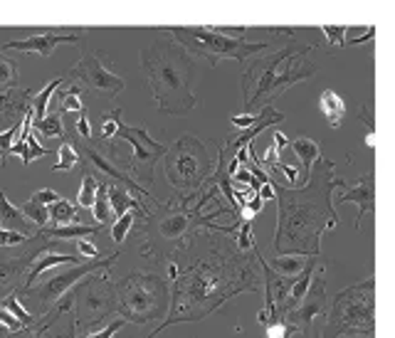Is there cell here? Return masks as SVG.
Masks as SVG:
<instances>
[{
  "instance_id": "cell-1",
  "label": "cell",
  "mask_w": 395,
  "mask_h": 338,
  "mask_svg": "<svg viewBox=\"0 0 395 338\" xmlns=\"http://www.w3.org/2000/svg\"><path fill=\"white\" fill-rule=\"evenodd\" d=\"M208 254L190 257L186 269L178 267V277L173 284V301L168 318L151 333H161L166 326L178 321H198L210 311L223 306L235 294L252 292L259 287L257 269H254V252H240L225 233L205 230Z\"/></svg>"
},
{
  "instance_id": "cell-2",
  "label": "cell",
  "mask_w": 395,
  "mask_h": 338,
  "mask_svg": "<svg viewBox=\"0 0 395 338\" xmlns=\"http://www.w3.org/2000/svg\"><path fill=\"white\" fill-rule=\"evenodd\" d=\"M336 188H346V181L336 178V166L324 156L316 158V166L302 188H287L279 183L272 186L274 197L279 200L277 233L272 240L274 252L306 257H316L321 252V235L339 225V215L331 202Z\"/></svg>"
},
{
  "instance_id": "cell-3",
  "label": "cell",
  "mask_w": 395,
  "mask_h": 338,
  "mask_svg": "<svg viewBox=\"0 0 395 338\" xmlns=\"http://www.w3.org/2000/svg\"><path fill=\"white\" fill-rule=\"evenodd\" d=\"M220 195L218 186L213 181L208 183V188L203 190L200 197L190 195H173L171 200L158 202L156 200V212H148L143 217V233L146 240L141 245L143 257H168V254L178 252L186 247V242L198 233V230H213V233H235L240 222L230 225V228H220L215 225L213 217L220 212H233L225 205H220L213 212H203L205 202L215 200ZM235 215V212H233Z\"/></svg>"
},
{
  "instance_id": "cell-4",
  "label": "cell",
  "mask_w": 395,
  "mask_h": 338,
  "mask_svg": "<svg viewBox=\"0 0 395 338\" xmlns=\"http://www.w3.org/2000/svg\"><path fill=\"white\" fill-rule=\"evenodd\" d=\"M141 65L146 70L153 99L163 114L188 117L195 109L198 96L193 91L195 60L173 37L153 40L141 52Z\"/></svg>"
},
{
  "instance_id": "cell-5",
  "label": "cell",
  "mask_w": 395,
  "mask_h": 338,
  "mask_svg": "<svg viewBox=\"0 0 395 338\" xmlns=\"http://www.w3.org/2000/svg\"><path fill=\"white\" fill-rule=\"evenodd\" d=\"M311 52H314L311 45L289 42L282 50L272 52V55H262L254 62H250V67L242 74L245 111L252 114L254 109L282 96L292 84L316 77V70L306 60Z\"/></svg>"
},
{
  "instance_id": "cell-6",
  "label": "cell",
  "mask_w": 395,
  "mask_h": 338,
  "mask_svg": "<svg viewBox=\"0 0 395 338\" xmlns=\"http://www.w3.org/2000/svg\"><path fill=\"white\" fill-rule=\"evenodd\" d=\"M163 161H166V178L176 195L198 197V193L205 190V183L213 181V156L208 146L193 134H186L176 143H171Z\"/></svg>"
},
{
  "instance_id": "cell-7",
  "label": "cell",
  "mask_w": 395,
  "mask_h": 338,
  "mask_svg": "<svg viewBox=\"0 0 395 338\" xmlns=\"http://www.w3.org/2000/svg\"><path fill=\"white\" fill-rule=\"evenodd\" d=\"M163 30L171 32L173 40L188 55L203 57V60H208L210 67H218L220 60L242 62L250 55H259V52L269 50V42H247L245 37H230L210 25H171L163 27Z\"/></svg>"
},
{
  "instance_id": "cell-8",
  "label": "cell",
  "mask_w": 395,
  "mask_h": 338,
  "mask_svg": "<svg viewBox=\"0 0 395 338\" xmlns=\"http://www.w3.org/2000/svg\"><path fill=\"white\" fill-rule=\"evenodd\" d=\"M114 289L124 321L146 323L166 308V282L156 274L134 272L119 279Z\"/></svg>"
},
{
  "instance_id": "cell-9",
  "label": "cell",
  "mask_w": 395,
  "mask_h": 338,
  "mask_svg": "<svg viewBox=\"0 0 395 338\" xmlns=\"http://www.w3.org/2000/svg\"><path fill=\"white\" fill-rule=\"evenodd\" d=\"M373 277L358 287L341 292L331 308L329 326L321 338H339L344 333H370L373 331Z\"/></svg>"
},
{
  "instance_id": "cell-10",
  "label": "cell",
  "mask_w": 395,
  "mask_h": 338,
  "mask_svg": "<svg viewBox=\"0 0 395 338\" xmlns=\"http://www.w3.org/2000/svg\"><path fill=\"white\" fill-rule=\"evenodd\" d=\"M55 247V240H47L45 235H32L22 245L15 247H0V301L3 297H11L22 279L27 277L32 262L40 257L42 252H50Z\"/></svg>"
},
{
  "instance_id": "cell-11",
  "label": "cell",
  "mask_w": 395,
  "mask_h": 338,
  "mask_svg": "<svg viewBox=\"0 0 395 338\" xmlns=\"http://www.w3.org/2000/svg\"><path fill=\"white\" fill-rule=\"evenodd\" d=\"M72 292H75L77 301V323L82 321L86 331H96V326L104 321V316L112 313L114 306H117V294H114L109 272L89 274V279L82 287L72 289Z\"/></svg>"
},
{
  "instance_id": "cell-12",
  "label": "cell",
  "mask_w": 395,
  "mask_h": 338,
  "mask_svg": "<svg viewBox=\"0 0 395 338\" xmlns=\"http://www.w3.org/2000/svg\"><path fill=\"white\" fill-rule=\"evenodd\" d=\"M122 141L131 143V158L122 163V171L129 176H136L134 181H141L143 186H151L153 183V166H156L158 158L166 156V143H158L148 136L146 129H136V126H127L124 122L117 124V136Z\"/></svg>"
},
{
  "instance_id": "cell-13",
  "label": "cell",
  "mask_w": 395,
  "mask_h": 338,
  "mask_svg": "<svg viewBox=\"0 0 395 338\" xmlns=\"http://www.w3.org/2000/svg\"><path fill=\"white\" fill-rule=\"evenodd\" d=\"M119 254H122V252H112L109 257H104V259L99 257V259H94V262L79 264V267H75L72 272H65V274H60V277L45 282L42 287L25 289V292H22V297L30 299L35 308H47L50 304H55L57 299L65 297V294L75 287V282H79V279L89 277V274H96V272H109V267L117 262Z\"/></svg>"
},
{
  "instance_id": "cell-14",
  "label": "cell",
  "mask_w": 395,
  "mask_h": 338,
  "mask_svg": "<svg viewBox=\"0 0 395 338\" xmlns=\"http://www.w3.org/2000/svg\"><path fill=\"white\" fill-rule=\"evenodd\" d=\"M65 79L77 82V84H82V86H89V89H94V91H104L107 96H117L119 91H124V86H127L122 74L109 70V57L102 55V52H86V55L67 72Z\"/></svg>"
},
{
  "instance_id": "cell-15",
  "label": "cell",
  "mask_w": 395,
  "mask_h": 338,
  "mask_svg": "<svg viewBox=\"0 0 395 338\" xmlns=\"http://www.w3.org/2000/svg\"><path fill=\"white\" fill-rule=\"evenodd\" d=\"M67 141H70L72 148H75L77 158H79V166L84 168V173H89V176L102 173L109 183H119V186H124L129 193H138V195L153 197L151 193L141 186V183H136L131 176H129V173H124L122 168H119L117 161H112V158L104 156V151L96 146L94 141H82V138H67Z\"/></svg>"
},
{
  "instance_id": "cell-16",
  "label": "cell",
  "mask_w": 395,
  "mask_h": 338,
  "mask_svg": "<svg viewBox=\"0 0 395 338\" xmlns=\"http://www.w3.org/2000/svg\"><path fill=\"white\" fill-rule=\"evenodd\" d=\"M321 272H324V269H319L316 279H311L309 292L302 299L299 306L284 316V321L292 323V326L304 333L306 338H311V323H314V318L326 311V279Z\"/></svg>"
},
{
  "instance_id": "cell-17",
  "label": "cell",
  "mask_w": 395,
  "mask_h": 338,
  "mask_svg": "<svg viewBox=\"0 0 395 338\" xmlns=\"http://www.w3.org/2000/svg\"><path fill=\"white\" fill-rule=\"evenodd\" d=\"M32 99H35V91L18 89V86L0 94V131H8V126L22 124V119L32 106Z\"/></svg>"
},
{
  "instance_id": "cell-18",
  "label": "cell",
  "mask_w": 395,
  "mask_h": 338,
  "mask_svg": "<svg viewBox=\"0 0 395 338\" xmlns=\"http://www.w3.org/2000/svg\"><path fill=\"white\" fill-rule=\"evenodd\" d=\"M77 45L79 42V35H60V32H37V35H30L25 40H13L6 42L3 50H18V52H32V55H42L50 57L55 52L57 45Z\"/></svg>"
},
{
  "instance_id": "cell-19",
  "label": "cell",
  "mask_w": 395,
  "mask_h": 338,
  "mask_svg": "<svg viewBox=\"0 0 395 338\" xmlns=\"http://www.w3.org/2000/svg\"><path fill=\"white\" fill-rule=\"evenodd\" d=\"M336 202H356V205L361 207L358 217H356L354 228L356 233L361 230V222H363L365 215H370L375 207V183H373V173H365L363 178H361L358 183H356L354 188H349L346 193H341L339 197H336Z\"/></svg>"
},
{
  "instance_id": "cell-20",
  "label": "cell",
  "mask_w": 395,
  "mask_h": 338,
  "mask_svg": "<svg viewBox=\"0 0 395 338\" xmlns=\"http://www.w3.org/2000/svg\"><path fill=\"white\" fill-rule=\"evenodd\" d=\"M20 141L13 143L11 153L20 156L22 166H30L35 158H42L45 153H52L50 148L40 146V141L35 138V131H32V111H27L25 119H22V126H20Z\"/></svg>"
},
{
  "instance_id": "cell-21",
  "label": "cell",
  "mask_w": 395,
  "mask_h": 338,
  "mask_svg": "<svg viewBox=\"0 0 395 338\" xmlns=\"http://www.w3.org/2000/svg\"><path fill=\"white\" fill-rule=\"evenodd\" d=\"M0 222L6 225V230L20 233V235H25V238H32V235H35V225L22 215L20 207L11 205L6 190H0Z\"/></svg>"
},
{
  "instance_id": "cell-22",
  "label": "cell",
  "mask_w": 395,
  "mask_h": 338,
  "mask_svg": "<svg viewBox=\"0 0 395 338\" xmlns=\"http://www.w3.org/2000/svg\"><path fill=\"white\" fill-rule=\"evenodd\" d=\"M107 195H109V205H112L114 217H122L124 212H131V210H138V215H141V217H146L148 212H151L141 200H138V197L129 195L127 188L119 186V183H109Z\"/></svg>"
},
{
  "instance_id": "cell-23",
  "label": "cell",
  "mask_w": 395,
  "mask_h": 338,
  "mask_svg": "<svg viewBox=\"0 0 395 338\" xmlns=\"http://www.w3.org/2000/svg\"><path fill=\"white\" fill-rule=\"evenodd\" d=\"M57 264H77L79 267V257H72V254H55V252H45L42 257H37L32 262L30 272L25 277V289H30V284H35L40 279V274H45L50 267H57Z\"/></svg>"
},
{
  "instance_id": "cell-24",
  "label": "cell",
  "mask_w": 395,
  "mask_h": 338,
  "mask_svg": "<svg viewBox=\"0 0 395 338\" xmlns=\"http://www.w3.org/2000/svg\"><path fill=\"white\" fill-rule=\"evenodd\" d=\"M319 109L321 114L326 117V122H329L331 129H339L341 124H344V117H346V101L341 99L339 94H336L334 89H326L321 91L319 96Z\"/></svg>"
},
{
  "instance_id": "cell-25",
  "label": "cell",
  "mask_w": 395,
  "mask_h": 338,
  "mask_svg": "<svg viewBox=\"0 0 395 338\" xmlns=\"http://www.w3.org/2000/svg\"><path fill=\"white\" fill-rule=\"evenodd\" d=\"M84 94H86L84 86L67 79V86L57 94V114L60 117H65L67 111H79L82 114L84 111Z\"/></svg>"
},
{
  "instance_id": "cell-26",
  "label": "cell",
  "mask_w": 395,
  "mask_h": 338,
  "mask_svg": "<svg viewBox=\"0 0 395 338\" xmlns=\"http://www.w3.org/2000/svg\"><path fill=\"white\" fill-rule=\"evenodd\" d=\"M289 146H292L294 156H299L302 168H304V173H302V176H304V178H309V173H311V168H314L316 158L321 156V148H319V143H316L314 138L299 136V138H294V141H289Z\"/></svg>"
},
{
  "instance_id": "cell-27",
  "label": "cell",
  "mask_w": 395,
  "mask_h": 338,
  "mask_svg": "<svg viewBox=\"0 0 395 338\" xmlns=\"http://www.w3.org/2000/svg\"><path fill=\"white\" fill-rule=\"evenodd\" d=\"M102 225H67V228H42L40 235H45L47 240H84L89 235L102 233Z\"/></svg>"
},
{
  "instance_id": "cell-28",
  "label": "cell",
  "mask_w": 395,
  "mask_h": 338,
  "mask_svg": "<svg viewBox=\"0 0 395 338\" xmlns=\"http://www.w3.org/2000/svg\"><path fill=\"white\" fill-rule=\"evenodd\" d=\"M107 188H109V181H99V186H96L94 202H91V215L96 217V222H99V225H102V228H107L109 222L114 220L112 205H109Z\"/></svg>"
},
{
  "instance_id": "cell-29",
  "label": "cell",
  "mask_w": 395,
  "mask_h": 338,
  "mask_svg": "<svg viewBox=\"0 0 395 338\" xmlns=\"http://www.w3.org/2000/svg\"><path fill=\"white\" fill-rule=\"evenodd\" d=\"M62 84H67V79L65 77H55V79L50 82V84L45 86V89H40V94H35V99H32V106H30V111H32V119H45L47 117V104H50V99H52V94H55L57 89H60Z\"/></svg>"
},
{
  "instance_id": "cell-30",
  "label": "cell",
  "mask_w": 395,
  "mask_h": 338,
  "mask_svg": "<svg viewBox=\"0 0 395 338\" xmlns=\"http://www.w3.org/2000/svg\"><path fill=\"white\" fill-rule=\"evenodd\" d=\"M32 131L42 134V136L47 138H65L67 131H65V124H62V117L57 114V111H52V114H47L45 119H32Z\"/></svg>"
},
{
  "instance_id": "cell-31",
  "label": "cell",
  "mask_w": 395,
  "mask_h": 338,
  "mask_svg": "<svg viewBox=\"0 0 395 338\" xmlns=\"http://www.w3.org/2000/svg\"><path fill=\"white\" fill-rule=\"evenodd\" d=\"M47 215H50V220L55 222V228H67V225H72V222L77 220L75 205L67 202L65 197H60L57 202H52V205L47 207Z\"/></svg>"
},
{
  "instance_id": "cell-32",
  "label": "cell",
  "mask_w": 395,
  "mask_h": 338,
  "mask_svg": "<svg viewBox=\"0 0 395 338\" xmlns=\"http://www.w3.org/2000/svg\"><path fill=\"white\" fill-rule=\"evenodd\" d=\"M269 269H277L282 277H294V274H299L304 269V259H302V254H279V257L272 259Z\"/></svg>"
},
{
  "instance_id": "cell-33",
  "label": "cell",
  "mask_w": 395,
  "mask_h": 338,
  "mask_svg": "<svg viewBox=\"0 0 395 338\" xmlns=\"http://www.w3.org/2000/svg\"><path fill=\"white\" fill-rule=\"evenodd\" d=\"M15 84H18V65L0 55V94L15 89Z\"/></svg>"
},
{
  "instance_id": "cell-34",
  "label": "cell",
  "mask_w": 395,
  "mask_h": 338,
  "mask_svg": "<svg viewBox=\"0 0 395 338\" xmlns=\"http://www.w3.org/2000/svg\"><path fill=\"white\" fill-rule=\"evenodd\" d=\"M0 308H6V311L11 313L15 321H20L22 328H30L32 326V313L25 311V308L20 306V301H18L15 294H11V297L3 299V301H0Z\"/></svg>"
},
{
  "instance_id": "cell-35",
  "label": "cell",
  "mask_w": 395,
  "mask_h": 338,
  "mask_svg": "<svg viewBox=\"0 0 395 338\" xmlns=\"http://www.w3.org/2000/svg\"><path fill=\"white\" fill-rule=\"evenodd\" d=\"M55 153H57V163L52 166V171H72V168L79 166V158H77V153H75V148H72V143L67 141V136H65L62 146L57 148Z\"/></svg>"
},
{
  "instance_id": "cell-36",
  "label": "cell",
  "mask_w": 395,
  "mask_h": 338,
  "mask_svg": "<svg viewBox=\"0 0 395 338\" xmlns=\"http://www.w3.org/2000/svg\"><path fill=\"white\" fill-rule=\"evenodd\" d=\"M136 215H138V212H124L122 217H117V222H114L112 230H109V235H112V240L117 245H122L124 240H127L129 230H131L134 222H136Z\"/></svg>"
},
{
  "instance_id": "cell-37",
  "label": "cell",
  "mask_w": 395,
  "mask_h": 338,
  "mask_svg": "<svg viewBox=\"0 0 395 338\" xmlns=\"http://www.w3.org/2000/svg\"><path fill=\"white\" fill-rule=\"evenodd\" d=\"M96 186H99L96 176L84 173V181H82V188H79V193H77V202H79V207H91L94 195H96Z\"/></svg>"
},
{
  "instance_id": "cell-38",
  "label": "cell",
  "mask_w": 395,
  "mask_h": 338,
  "mask_svg": "<svg viewBox=\"0 0 395 338\" xmlns=\"http://www.w3.org/2000/svg\"><path fill=\"white\" fill-rule=\"evenodd\" d=\"M235 247H238L240 252H254V249H257L254 238H252V220H240L238 245H235Z\"/></svg>"
},
{
  "instance_id": "cell-39",
  "label": "cell",
  "mask_w": 395,
  "mask_h": 338,
  "mask_svg": "<svg viewBox=\"0 0 395 338\" xmlns=\"http://www.w3.org/2000/svg\"><path fill=\"white\" fill-rule=\"evenodd\" d=\"M20 212L27 217V220L32 222V225H37V228H45L47 222H50V215H47V207L35 205V202H30V200H27L25 205L20 207Z\"/></svg>"
},
{
  "instance_id": "cell-40",
  "label": "cell",
  "mask_w": 395,
  "mask_h": 338,
  "mask_svg": "<svg viewBox=\"0 0 395 338\" xmlns=\"http://www.w3.org/2000/svg\"><path fill=\"white\" fill-rule=\"evenodd\" d=\"M124 323H127V321L119 316V318H114V321L109 323L107 328H102V331H84V336H82V338H114V333L122 331Z\"/></svg>"
},
{
  "instance_id": "cell-41",
  "label": "cell",
  "mask_w": 395,
  "mask_h": 338,
  "mask_svg": "<svg viewBox=\"0 0 395 338\" xmlns=\"http://www.w3.org/2000/svg\"><path fill=\"white\" fill-rule=\"evenodd\" d=\"M297 328L287 321H277V323H269L267 326V338H292Z\"/></svg>"
},
{
  "instance_id": "cell-42",
  "label": "cell",
  "mask_w": 395,
  "mask_h": 338,
  "mask_svg": "<svg viewBox=\"0 0 395 338\" xmlns=\"http://www.w3.org/2000/svg\"><path fill=\"white\" fill-rule=\"evenodd\" d=\"M321 32H324L326 37H329V42L331 45H346V37H344V32H349V27L346 25H339V27H334V25H321Z\"/></svg>"
},
{
  "instance_id": "cell-43",
  "label": "cell",
  "mask_w": 395,
  "mask_h": 338,
  "mask_svg": "<svg viewBox=\"0 0 395 338\" xmlns=\"http://www.w3.org/2000/svg\"><path fill=\"white\" fill-rule=\"evenodd\" d=\"M25 235L20 233H13V230H6L0 228V247H15V245H22L25 242Z\"/></svg>"
},
{
  "instance_id": "cell-44",
  "label": "cell",
  "mask_w": 395,
  "mask_h": 338,
  "mask_svg": "<svg viewBox=\"0 0 395 338\" xmlns=\"http://www.w3.org/2000/svg\"><path fill=\"white\" fill-rule=\"evenodd\" d=\"M60 200V195H57L55 190H50V188H45V190H35V195L30 197V202H35V205H42V207H50L52 202Z\"/></svg>"
},
{
  "instance_id": "cell-45",
  "label": "cell",
  "mask_w": 395,
  "mask_h": 338,
  "mask_svg": "<svg viewBox=\"0 0 395 338\" xmlns=\"http://www.w3.org/2000/svg\"><path fill=\"white\" fill-rule=\"evenodd\" d=\"M259 122V114H235V117H230V124L233 126H238V129H250V126H254V124Z\"/></svg>"
},
{
  "instance_id": "cell-46",
  "label": "cell",
  "mask_w": 395,
  "mask_h": 338,
  "mask_svg": "<svg viewBox=\"0 0 395 338\" xmlns=\"http://www.w3.org/2000/svg\"><path fill=\"white\" fill-rule=\"evenodd\" d=\"M77 131H79L82 141H91V124H89V117H86V111H82L79 119H77Z\"/></svg>"
},
{
  "instance_id": "cell-47",
  "label": "cell",
  "mask_w": 395,
  "mask_h": 338,
  "mask_svg": "<svg viewBox=\"0 0 395 338\" xmlns=\"http://www.w3.org/2000/svg\"><path fill=\"white\" fill-rule=\"evenodd\" d=\"M77 252H82L84 257L89 259H99L102 257V252L94 247V242H89V240H77Z\"/></svg>"
},
{
  "instance_id": "cell-48",
  "label": "cell",
  "mask_w": 395,
  "mask_h": 338,
  "mask_svg": "<svg viewBox=\"0 0 395 338\" xmlns=\"http://www.w3.org/2000/svg\"><path fill=\"white\" fill-rule=\"evenodd\" d=\"M0 326L6 328V331H13V333L25 331V328L20 326V321H15V318H13L11 313L6 311V308H0Z\"/></svg>"
},
{
  "instance_id": "cell-49",
  "label": "cell",
  "mask_w": 395,
  "mask_h": 338,
  "mask_svg": "<svg viewBox=\"0 0 395 338\" xmlns=\"http://www.w3.org/2000/svg\"><path fill=\"white\" fill-rule=\"evenodd\" d=\"M277 168H279V171L284 173V176L289 178V183H292V186H294V183H297V176H299V173H297V168L287 166V163H282V161L277 163ZM277 168H274V171H277Z\"/></svg>"
},
{
  "instance_id": "cell-50",
  "label": "cell",
  "mask_w": 395,
  "mask_h": 338,
  "mask_svg": "<svg viewBox=\"0 0 395 338\" xmlns=\"http://www.w3.org/2000/svg\"><path fill=\"white\" fill-rule=\"evenodd\" d=\"M358 119H361V122H363L365 124V126H368V131H370V136H373V134H375V124H373V119H370L368 117V106H361V114H358Z\"/></svg>"
},
{
  "instance_id": "cell-51",
  "label": "cell",
  "mask_w": 395,
  "mask_h": 338,
  "mask_svg": "<svg viewBox=\"0 0 395 338\" xmlns=\"http://www.w3.org/2000/svg\"><path fill=\"white\" fill-rule=\"evenodd\" d=\"M259 197H262V202L264 200H272V197H274L272 183H262V186H259Z\"/></svg>"
},
{
  "instance_id": "cell-52",
  "label": "cell",
  "mask_w": 395,
  "mask_h": 338,
  "mask_svg": "<svg viewBox=\"0 0 395 338\" xmlns=\"http://www.w3.org/2000/svg\"><path fill=\"white\" fill-rule=\"evenodd\" d=\"M373 35H375V27H365V35L354 37V40H349V42H354V45H358V42H368V40H373Z\"/></svg>"
},
{
  "instance_id": "cell-53",
  "label": "cell",
  "mask_w": 395,
  "mask_h": 338,
  "mask_svg": "<svg viewBox=\"0 0 395 338\" xmlns=\"http://www.w3.org/2000/svg\"><path fill=\"white\" fill-rule=\"evenodd\" d=\"M284 146H289V138L284 136V134L274 131V148H277V151H282Z\"/></svg>"
},
{
  "instance_id": "cell-54",
  "label": "cell",
  "mask_w": 395,
  "mask_h": 338,
  "mask_svg": "<svg viewBox=\"0 0 395 338\" xmlns=\"http://www.w3.org/2000/svg\"><path fill=\"white\" fill-rule=\"evenodd\" d=\"M0 338H6V328L0 326Z\"/></svg>"
}]
</instances>
